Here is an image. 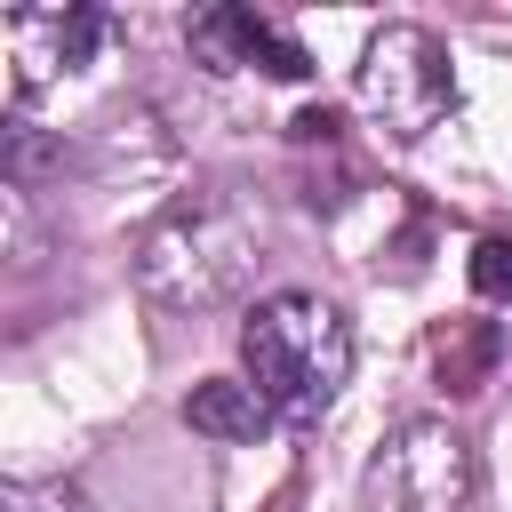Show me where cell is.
<instances>
[{
  "label": "cell",
  "mask_w": 512,
  "mask_h": 512,
  "mask_svg": "<svg viewBox=\"0 0 512 512\" xmlns=\"http://www.w3.org/2000/svg\"><path fill=\"white\" fill-rule=\"evenodd\" d=\"M472 288H480V304H512V240L472 248Z\"/></svg>",
  "instance_id": "10"
},
{
  "label": "cell",
  "mask_w": 512,
  "mask_h": 512,
  "mask_svg": "<svg viewBox=\"0 0 512 512\" xmlns=\"http://www.w3.org/2000/svg\"><path fill=\"white\" fill-rule=\"evenodd\" d=\"M40 32L56 40V64L72 72V64H96V48L112 40V16L80 0V8H64V16H40Z\"/></svg>",
  "instance_id": "8"
},
{
  "label": "cell",
  "mask_w": 512,
  "mask_h": 512,
  "mask_svg": "<svg viewBox=\"0 0 512 512\" xmlns=\"http://www.w3.org/2000/svg\"><path fill=\"white\" fill-rule=\"evenodd\" d=\"M288 136H296V144H328V136H336V112H296Z\"/></svg>",
  "instance_id": "11"
},
{
  "label": "cell",
  "mask_w": 512,
  "mask_h": 512,
  "mask_svg": "<svg viewBox=\"0 0 512 512\" xmlns=\"http://www.w3.org/2000/svg\"><path fill=\"white\" fill-rule=\"evenodd\" d=\"M0 512H88V496L72 480H8L0 488Z\"/></svg>",
  "instance_id": "9"
},
{
  "label": "cell",
  "mask_w": 512,
  "mask_h": 512,
  "mask_svg": "<svg viewBox=\"0 0 512 512\" xmlns=\"http://www.w3.org/2000/svg\"><path fill=\"white\" fill-rule=\"evenodd\" d=\"M456 104V72H448V48L424 32V24H384L360 56V112L384 128V136H424L440 128Z\"/></svg>",
  "instance_id": "3"
},
{
  "label": "cell",
  "mask_w": 512,
  "mask_h": 512,
  "mask_svg": "<svg viewBox=\"0 0 512 512\" xmlns=\"http://www.w3.org/2000/svg\"><path fill=\"white\" fill-rule=\"evenodd\" d=\"M184 48H192V64H208V72H240V64H264V72H280V80H304V72H312V56H304L280 24H264L256 8H232V0L200 8V16L184 24Z\"/></svg>",
  "instance_id": "5"
},
{
  "label": "cell",
  "mask_w": 512,
  "mask_h": 512,
  "mask_svg": "<svg viewBox=\"0 0 512 512\" xmlns=\"http://www.w3.org/2000/svg\"><path fill=\"white\" fill-rule=\"evenodd\" d=\"M184 424H192L200 440H256V432L272 424V408H264V392H256V384L208 376V384H192V400H184Z\"/></svg>",
  "instance_id": "6"
},
{
  "label": "cell",
  "mask_w": 512,
  "mask_h": 512,
  "mask_svg": "<svg viewBox=\"0 0 512 512\" xmlns=\"http://www.w3.org/2000/svg\"><path fill=\"white\" fill-rule=\"evenodd\" d=\"M240 360L272 416L312 424V416H328V400L352 376V320L312 288H280L240 320Z\"/></svg>",
  "instance_id": "2"
},
{
  "label": "cell",
  "mask_w": 512,
  "mask_h": 512,
  "mask_svg": "<svg viewBox=\"0 0 512 512\" xmlns=\"http://www.w3.org/2000/svg\"><path fill=\"white\" fill-rule=\"evenodd\" d=\"M264 248H272L264 192H248L232 176H208V184L176 192L144 224V240H136V288L152 304H168V312H216V304H232L256 280Z\"/></svg>",
  "instance_id": "1"
},
{
  "label": "cell",
  "mask_w": 512,
  "mask_h": 512,
  "mask_svg": "<svg viewBox=\"0 0 512 512\" xmlns=\"http://www.w3.org/2000/svg\"><path fill=\"white\" fill-rule=\"evenodd\" d=\"M64 168H72V144L48 136L32 112L8 104V120H0V176H8V192H40V184L64 176Z\"/></svg>",
  "instance_id": "7"
},
{
  "label": "cell",
  "mask_w": 512,
  "mask_h": 512,
  "mask_svg": "<svg viewBox=\"0 0 512 512\" xmlns=\"http://www.w3.org/2000/svg\"><path fill=\"white\" fill-rule=\"evenodd\" d=\"M368 496L376 512H472L480 496V464L464 448V432L416 416L384 440V456L368 464Z\"/></svg>",
  "instance_id": "4"
}]
</instances>
